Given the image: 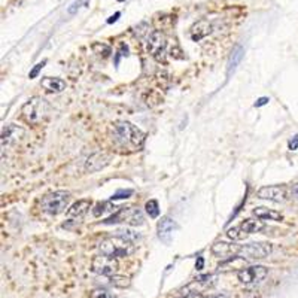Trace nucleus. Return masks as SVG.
Segmentation results:
<instances>
[{
    "label": "nucleus",
    "instance_id": "1",
    "mask_svg": "<svg viewBox=\"0 0 298 298\" xmlns=\"http://www.w3.org/2000/svg\"><path fill=\"white\" fill-rule=\"evenodd\" d=\"M109 133L114 143L123 149L139 151L145 145V133L127 121L114 123L109 128Z\"/></svg>",
    "mask_w": 298,
    "mask_h": 298
},
{
    "label": "nucleus",
    "instance_id": "2",
    "mask_svg": "<svg viewBox=\"0 0 298 298\" xmlns=\"http://www.w3.org/2000/svg\"><path fill=\"white\" fill-rule=\"evenodd\" d=\"M134 242L128 240L123 236H114V237H108L105 240L100 242L98 245V251L102 255L111 256V258H127L131 254H134L136 246L133 245Z\"/></svg>",
    "mask_w": 298,
    "mask_h": 298
},
{
    "label": "nucleus",
    "instance_id": "3",
    "mask_svg": "<svg viewBox=\"0 0 298 298\" xmlns=\"http://www.w3.org/2000/svg\"><path fill=\"white\" fill-rule=\"evenodd\" d=\"M49 111H51L49 103L42 97L36 95V97H32L29 102L24 103V106L21 108V115H23L26 123L39 124L48 117Z\"/></svg>",
    "mask_w": 298,
    "mask_h": 298
},
{
    "label": "nucleus",
    "instance_id": "4",
    "mask_svg": "<svg viewBox=\"0 0 298 298\" xmlns=\"http://www.w3.org/2000/svg\"><path fill=\"white\" fill-rule=\"evenodd\" d=\"M70 192L67 191H54L46 194L41 202V211L48 215H58L64 212L70 203Z\"/></svg>",
    "mask_w": 298,
    "mask_h": 298
},
{
    "label": "nucleus",
    "instance_id": "5",
    "mask_svg": "<svg viewBox=\"0 0 298 298\" xmlns=\"http://www.w3.org/2000/svg\"><path fill=\"white\" fill-rule=\"evenodd\" d=\"M118 222H126L130 225L139 227V225L145 224V218L140 212V209H137V208H120L118 212L109 216L106 221H103V224H106V225H112V224H118Z\"/></svg>",
    "mask_w": 298,
    "mask_h": 298
},
{
    "label": "nucleus",
    "instance_id": "6",
    "mask_svg": "<svg viewBox=\"0 0 298 298\" xmlns=\"http://www.w3.org/2000/svg\"><path fill=\"white\" fill-rule=\"evenodd\" d=\"M148 51L157 61H164V54L167 48V39L163 32L154 30L148 38Z\"/></svg>",
    "mask_w": 298,
    "mask_h": 298
},
{
    "label": "nucleus",
    "instance_id": "7",
    "mask_svg": "<svg viewBox=\"0 0 298 298\" xmlns=\"http://www.w3.org/2000/svg\"><path fill=\"white\" fill-rule=\"evenodd\" d=\"M268 274V268L264 265H251L245 267L243 270L237 271V277L242 283L245 285H254L262 282Z\"/></svg>",
    "mask_w": 298,
    "mask_h": 298
},
{
    "label": "nucleus",
    "instance_id": "8",
    "mask_svg": "<svg viewBox=\"0 0 298 298\" xmlns=\"http://www.w3.org/2000/svg\"><path fill=\"white\" fill-rule=\"evenodd\" d=\"M271 251H273L271 243L259 242V243H249V245L240 246L239 255H242L246 259H264L271 254Z\"/></svg>",
    "mask_w": 298,
    "mask_h": 298
},
{
    "label": "nucleus",
    "instance_id": "9",
    "mask_svg": "<svg viewBox=\"0 0 298 298\" xmlns=\"http://www.w3.org/2000/svg\"><path fill=\"white\" fill-rule=\"evenodd\" d=\"M91 270L94 273H97V274H102V276H112L118 270V262H117L115 258H111V256L100 254L98 256L92 258Z\"/></svg>",
    "mask_w": 298,
    "mask_h": 298
},
{
    "label": "nucleus",
    "instance_id": "10",
    "mask_svg": "<svg viewBox=\"0 0 298 298\" xmlns=\"http://www.w3.org/2000/svg\"><path fill=\"white\" fill-rule=\"evenodd\" d=\"M256 197L261 200H270V202H285L286 200V186L285 185H268L258 189Z\"/></svg>",
    "mask_w": 298,
    "mask_h": 298
},
{
    "label": "nucleus",
    "instance_id": "11",
    "mask_svg": "<svg viewBox=\"0 0 298 298\" xmlns=\"http://www.w3.org/2000/svg\"><path fill=\"white\" fill-rule=\"evenodd\" d=\"M112 161V155L105 152V151H97L91 154L85 161V170L88 173H95V171L103 170L108 167Z\"/></svg>",
    "mask_w": 298,
    "mask_h": 298
},
{
    "label": "nucleus",
    "instance_id": "12",
    "mask_svg": "<svg viewBox=\"0 0 298 298\" xmlns=\"http://www.w3.org/2000/svg\"><path fill=\"white\" fill-rule=\"evenodd\" d=\"M26 136V130L20 126H15V124H8L2 128V148H6V146H12L15 143H18L23 137Z\"/></svg>",
    "mask_w": 298,
    "mask_h": 298
},
{
    "label": "nucleus",
    "instance_id": "13",
    "mask_svg": "<svg viewBox=\"0 0 298 298\" xmlns=\"http://www.w3.org/2000/svg\"><path fill=\"white\" fill-rule=\"evenodd\" d=\"M176 230V222L171 219L170 216H163L158 224H157V233H158V239L161 242H164L166 245H169L171 242V236Z\"/></svg>",
    "mask_w": 298,
    "mask_h": 298
},
{
    "label": "nucleus",
    "instance_id": "14",
    "mask_svg": "<svg viewBox=\"0 0 298 298\" xmlns=\"http://www.w3.org/2000/svg\"><path fill=\"white\" fill-rule=\"evenodd\" d=\"M240 246L234 245V243H225V242H216L212 246L213 255L219 256V258H228V256L239 254Z\"/></svg>",
    "mask_w": 298,
    "mask_h": 298
},
{
    "label": "nucleus",
    "instance_id": "15",
    "mask_svg": "<svg viewBox=\"0 0 298 298\" xmlns=\"http://www.w3.org/2000/svg\"><path fill=\"white\" fill-rule=\"evenodd\" d=\"M211 33H212V24L208 20H200L191 27V39L195 42L202 41Z\"/></svg>",
    "mask_w": 298,
    "mask_h": 298
},
{
    "label": "nucleus",
    "instance_id": "16",
    "mask_svg": "<svg viewBox=\"0 0 298 298\" xmlns=\"http://www.w3.org/2000/svg\"><path fill=\"white\" fill-rule=\"evenodd\" d=\"M246 264V258H243L242 255H233L228 256L225 261H222L219 264V271H233V270H243Z\"/></svg>",
    "mask_w": 298,
    "mask_h": 298
},
{
    "label": "nucleus",
    "instance_id": "17",
    "mask_svg": "<svg viewBox=\"0 0 298 298\" xmlns=\"http://www.w3.org/2000/svg\"><path fill=\"white\" fill-rule=\"evenodd\" d=\"M89 208H91V202H89V200H79V202H76V203L67 211V218H69V221H70V219H75V221L82 219L86 213H88Z\"/></svg>",
    "mask_w": 298,
    "mask_h": 298
},
{
    "label": "nucleus",
    "instance_id": "18",
    "mask_svg": "<svg viewBox=\"0 0 298 298\" xmlns=\"http://www.w3.org/2000/svg\"><path fill=\"white\" fill-rule=\"evenodd\" d=\"M41 86L43 89H46L48 92H61L66 88V82L60 78H52V76H46L42 78Z\"/></svg>",
    "mask_w": 298,
    "mask_h": 298
},
{
    "label": "nucleus",
    "instance_id": "19",
    "mask_svg": "<svg viewBox=\"0 0 298 298\" xmlns=\"http://www.w3.org/2000/svg\"><path fill=\"white\" fill-rule=\"evenodd\" d=\"M254 215L258 219H268V221H282L283 219L282 213L273 211V209H267V208H255Z\"/></svg>",
    "mask_w": 298,
    "mask_h": 298
},
{
    "label": "nucleus",
    "instance_id": "20",
    "mask_svg": "<svg viewBox=\"0 0 298 298\" xmlns=\"http://www.w3.org/2000/svg\"><path fill=\"white\" fill-rule=\"evenodd\" d=\"M243 54H245V49H243L240 45H237V46L233 49V52H231V55H230V61H228V75H231V72H234L236 67L240 64V61H242V58H243Z\"/></svg>",
    "mask_w": 298,
    "mask_h": 298
},
{
    "label": "nucleus",
    "instance_id": "21",
    "mask_svg": "<svg viewBox=\"0 0 298 298\" xmlns=\"http://www.w3.org/2000/svg\"><path fill=\"white\" fill-rule=\"evenodd\" d=\"M242 230L248 234H254V233H259L265 228V225L261 222V221H256V219H246L240 224Z\"/></svg>",
    "mask_w": 298,
    "mask_h": 298
},
{
    "label": "nucleus",
    "instance_id": "22",
    "mask_svg": "<svg viewBox=\"0 0 298 298\" xmlns=\"http://www.w3.org/2000/svg\"><path fill=\"white\" fill-rule=\"evenodd\" d=\"M227 237L228 239H231V240H245L249 234L248 233H245L243 230H242V227H233V228H230V230H227Z\"/></svg>",
    "mask_w": 298,
    "mask_h": 298
},
{
    "label": "nucleus",
    "instance_id": "23",
    "mask_svg": "<svg viewBox=\"0 0 298 298\" xmlns=\"http://www.w3.org/2000/svg\"><path fill=\"white\" fill-rule=\"evenodd\" d=\"M145 209H146V213H148L151 218H157V216L160 215V206H158V202H157V200H149V202H146Z\"/></svg>",
    "mask_w": 298,
    "mask_h": 298
},
{
    "label": "nucleus",
    "instance_id": "24",
    "mask_svg": "<svg viewBox=\"0 0 298 298\" xmlns=\"http://www.w3.org/2000/svg\"><path fill=\"white\" fill-rule=\"evenodd\" d=\"M111 283L117 288H128L130 286V279L126 276H111Z\"/></svg>",
    "mask_w": 298,
    "mask_h": 298
},
{
    "label": "nucleus",
    "instance_id": "25",
    "mask_svg": "<svg viewBox=\"0 0 298 298\" xmlns=\"http://www.w3.org/2000/svg\"><path fill=\"white\" fill-rule=\"evenodd\" d=\"M106 211H111V205L109 203H106V202H100V203H97L95 206H94V209H92V215L95 216V218H98V216H102L103 213L106 212Z\"/></svg>",
    "mask_w": 298,
    "mask_h": 298
},
{
    "label": "nucleus",
    "instance_id": "26",
    "mask_svg": "<svg viewBox=\"0 0 298 298\" xmlns=\"http://www.w3.org/2000/svg\"><path fill=\"white\" fill-rule=\"evenodd\" d=\"M118 234H120V236H123V237H126V239H128V240H131V242H136V240H139V239H140V234H137V233H134L133 230H128V228L120 230V231H118Z\"/></svg>",
    "mask_w": 298,
    "mask_h": 298
},
{
    "label": "nucleus",
    "instance_id": "27",
    "mask_svg": "<svg viewBox=\"0 0 298 298\" xmlns=\"http://www.w3.org/2000/svg\"><path fill=\"white\" fill-rule=\"evenodd\" d=\"M131 194H133L131 189H120V191H117V192L112 195V202H115V200H123V198H128Z\"/></svg>",
    "mask_w": 298,
    "mask_h": 298
},
{
    "label": "nucleus",
    "instance_id": "28",
    "mask_svg": "<svg viewBox=\"0 0 298 298\" xmlns=\"http://www.w3.org/2000/svg\"><path fill=\"white\" fill-rule=\"evenodd\" d=\"M89 298H111V294L106 291V289H102V288H97L94 291H91Z\"/></svg>",
    "mask_w": 298,
    "mask_h": 298
},
{
    "label": "nucleus",
    "instance_id": "29",
    "mask_svg": "<svg viewBox=\"0 0 298 298\" xmlns=\"http://www.w3.org/2000/svg\"><path fill=\"white\" fill-rule=\"evenodd\" d=\"M45 64H46V60H43V61H41V63H38V64L35 66V69L29 73V78H32V79H33V78H36V76L39 75V72L43 69V66H45Z\"/></svg>",
    "mask_w": 298,
    "mask_h": 298
},
{
    "label": "nucleus",
    "instance_id": "30",
    "mask_svg": "<svg viewBox=\"0 0 298 298\" xmlns=\"http://www.w3.org/2000/svg\"><path fill=\"white\" fill-rule=\"evenodd\" d=\"M84 2H85V0H78V2H75V3L69 8V11H67V12H69L70 15H73V14L81 8V5H84Z\"/></svg>",
    "mask_w": 298,
    "mask_h": 298
},
{
    "label": "nucleus",
    "instance_id": "31",
    "mask_svg": "<svg viewBox=\"0 0 298 298\" xmlns=\"http://www.w3.org/2000/svg\"><path fill=\"white\" fill-rule=\"evenodd\" d=\"M289 149L291 151H295V149H298V134H295L291 140H289Z\"/></svg>",
    "mask_w": 298,
    "mask_h": 298
},
{
    "label": "nucleus",
    "instance_id": "32",
    "mask_svg": "<svg viewBox=\"0 0 298 298\" xmlns=\"http://www.w3.org/2000/svg\"><path fill=\"white\" fill-rule=\"evenodd\" d=\"M270 100L267 98V97H261V98H258V102L255 103V106L256 108H261V106H264V105H267Z\"/></svg>",
    "mask_w": 298,
    "mask_h": 298
},
{
    "label": "nucleus",
    "instance_id": "33",
    "mask_svg": "<svg viewBox=\"0 0 298 298\" xmlns=\"http://www.w3.org/2000/svg\"><path fill=\"white\" fill-rule=\"evenodd\" d=\"M205 267V258L203 256H198V259H197V262H195V268L197 270H202Z\"/></svg>",
    "mask_w": 298,
    "mask_h": 298
},
{
    "label": "nucleus",
    "instance_id": "34",
    "mask_svg": "<svg viewBox=\"0 0 298 298\" xmlns=\"http://www.w3.org/2000/svg\"><path fill=\"white\" fill-rule=\"evenodd\" d=\"M120 15H121V14H120V12H117L115 15H112V17H111V18L108 20V23H109V24H112V23H115V21L118 20V17H120Z\"/></svg>",
    "mask_w": 298,
    "mask_h": 298
},
{
    "label": "nucleus",
    "instance_id": "35",
    "mask_svg": "<svg viewBox=\"0 0 298 298\" xmlns=\"http://www.w3.org/2000/svg\"><path fill=\"white\" fill-rule=\"evenodd\" d=\"M292 194H294V195L298 198V183H295V185L292 186Z\"/></svg>",
    "mask_w": 298,
    "mask_h": 298
},
{
    "label": "nucleus",
    "instance_id": "36",
    "mask_svg": "<svg viewBox=\"0 0 298 298\" xmlns=\"http://www.w3.org/2000/svg\"><path fill=\"white\" fill-rule=\"evenodd\" d=\"M209 298H230L228 295H225V294H218V295H212V297Z\"/></svg>",
    "mask_w": 298,
    "mask_h": 298
},
{
    "label": "nucleus",
    "instance_id": "37",
    "mask_svg": "<svg viewBox=\"0 0 298 298\" xmlns=\"http://www.w3.org/2000/svg\"><path fill=\"white\" fill-rule=\"evenodd\" d=\"M120 2H123V0H120Z\"/></svg>",
    "mask_w": 298,
    "mask_h": 298
}]
</instances>
